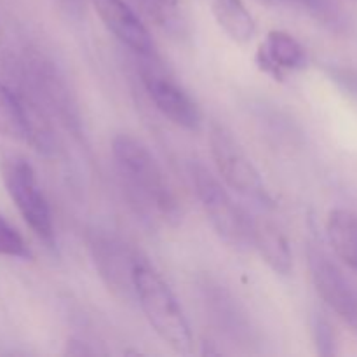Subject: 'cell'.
<instances>
[{
  "instance_id": "20",
  "label": "cell",
  "mask_w": 357,
  "mask_h": 357,
  "mask_svg": "<svg viewBox=\"0 0 357 357\" xmlns=\"http://www.w3.org/2000/svg\"><path fill=\"white\" fill-rule=\"evenodd\" d=\"M70 344L75 345L77 349H73V347H66V354H70V356H93V354H94L93 349L87 347V345L84 344V342L70 340Z\"/></svg>"
},
{
  "instance_id": "7",
  "label": "cell",
  "mask_w": 357,
  "mask_h": 357,
  "mask_svg": "<svg viewBox=\"0 0 357 357\" xmlns=\"http://www.w3.org/2000/svg\"><path fill=\"white\" fill-rule=\"evenodd\" d=\"M307 260H309L310 279L317 295L347 323L357 305V295L352 286L349 284L340 268L319 248L310 246L307 250Z\"/></svg>"
},
{
  "instance_id": "3",
  "label": "cell",
  "mask_w": 357,
  "mask_h": 357,
  "mask_svg": "<svg viewBox=\"0 0 357 357\" xmlns=\"http://www.w3.org/2000/svg\"><path fill=\"white\" fill-rule=\"evenodd\" d=\"M190 178L195 195L215 232L234 248L251 244V220L232 201L222 181L201 162L190 164Z\"/></svg>"
},
{
  "instance_id": "16",
  "label": "cell",
  "mask_w": 357,
  "mask_h": 357,
  "mask_svg": "<svg viewBox=\"0 0 357 357\" xmlns=\"http://www.w3.org/2000/svg\"><path fill=\"white\" fill-rule=\"evenodd\" d=\"M265 2H286L300 7L309 16H312L317 23L326 26L335 33L347 31V20L335 0H265Z\"/></svg>"
},
{
  "instance_id": "2",
  "label": "cell",
  "mask_w": 357,
  "mask_h": 357,
  "mask_svg": "<svg viewBox=\"0 0 357 357\" xmlns=\"http://www.w3.org/2000/svg\"><path fill=\"white\" fill-rule=\"evenodd\" d=\"M112 153L129 187L149 206L166 218H178V202L155 157L139 139L129 135L115 136Z\"/></svg>"
},
{
  "instance_id": "1",
  "label": "cell",
  "mask_w": 357,
  "mask_h": 357,
  "mask_svg": "<svg viewBox=\"0 0 357 357\" xmlns=\"http://www.w3.org/2000/svg\"><path fill=\"white\" fill-rule=\"evenodd\" d=\"M132 286L146 321L160 340L178 354H190L194 349L190 326L176 296L164 279L149 264L136 261Z\"/></svg>"
},
{
  "instance_id": "22",
  "label": "cell",
  "mask_w": 357,
  "mask_h": 357,
  "mask_svg": "<svg viewBox=\"0 0 357 357\" xmlns=\"http://www.w3.org/2000/svg\"><path fill=\"white\" fill-rule=\"evenodd\" d=\"M164 2L171 3V6H176V3H178V0H164Z\"/></svg>"
},
{
  "instance_id": "13",
  "label": "cell",
  "mask_w": 357,
  "mask_h": 357,
  "mask_svg": "<svg viewBox=\"0 0 357 357\" xmlns=\"http://www.w3.org/2000/svg\"><path fill=\"white\" fill-rule=\"evenodd\" d=\"M251 244L260 251L261 258L272 271L281 275L291 272V250L286 236L275 223L264 218L251 220Z\"/></svg>"
},
{
  "instance_id": "12",
  "label": "cell",
  "mask_w": 357,
  "mask_h": 357,
  "mask_svg": "<svg viewBox=\"0 0 357 357\" xmlns=\"http://www.w3.org/2000/svg\"><path fill=\"white\" fill-rule=\"evenodd\" d=\"M202 288V298H204L206 309L211 314V319L215 321L216 326L223 330V333L229 335L230 338L239 342L250 340V326L237 307L236 300L232 298L225 288L213 282L206 281Z\"/></svg>"
},
{
  "instance_id": "21",
  "label": "cell",
  "mask_w": 357,
  "mask_h": 357,
  "mask_svg": "<svg viewBox=\"0 0 357 357\" xmlns=\"http://www.w3.org/2000/svg\"><path fill=\"white\" fill-rule=\"evenodd\" d=\"M347 324H351V326H352V330H354L356 333H357V305H356V310H354V314H352V317H351V319L347 321Z\"/></svg>"
},
{
  "instance_id": "14",
  "label": "cell",
  "mask_w": 357,
  "mask_h": 357,
  "mask_svg": "<svg viewBox=\"0 0 357 357\" xmlns=\"http://www.w3.org/2000/svg\"><path fill=\"white\" fill-rule=\"evenodd\" d=\"M326 234L337 257L357 272V213L344 208L333 209L328 215Z\"/></svg>"
},
{
  "instance_id": "6",
  "label": "cell",
  "mask_w": 357,
  "mask_h": 357,
  "mask_svg": "<svg viewBox=\"0 0 357 357\" xmlns=\"http://www.w3.org/2000/svg\"><path fill=\"white\" fill-rule=\"evenodd\" d=\"M142 77L150 100L164 117L188 131H197L201 128V110L183 87L153 68L143 70Z\"/></svg>"
},
{
  "instance_id": "4",
  "label": "cell",
  "mask_w": 357,
  "mask_h": 357,
  "mask_svg": "<svg viewBox=\"0 0 357 357\" xmlns=\"http://www.w3.org/2000/svg\"><path fill=\"white\" fill-rule=\"evenodd\" d=\"M2 181L14 206L28 223L35 236L44 243L52 244L54 241V227L52 215L42 188L35 176L33 167L23 157H7L2 160Z\"/></svg>"
},
{
  "instance_id": "11",
  "label": "cell",
  "mask_w": 357,
  "mask_h": 357,
  "mask_svg": "<svg viewBox=\"0 0 357 357\" xmlns=\"http://www.w3.org/2000/svg\"><path fill=\"white\" fill-rule=\"evenodd\" d=\"M257 63L265 73L281 80L286 72H295L305 66L307 52L293 35L272 30L258 47Z\"/></svg>"
},
{
  "instance_id": "15",
  "label": "cell",
  "mask_w": 357,
  "mask_h": 357,
  "mask_svg": "<svg viewBox=\"0 0 357 357\" xmlns=\"http://www.w3.org/2000/svg\"><path fill=\"white\" fill-rule=\"evenodd\" d=\"M211 13L218 26L237 44H246L257 33L253 14L243 0H213Z\"/></svg>"
},
{
  "instance_id": "5",
  "label": "cell",
  "mask_w": 357,
  "mask_h": 357,
  "mask_svg": "<svg viewBox=\"0 0 357 357\" xmlns=\"http://www.w3.org/2000/svg\"><path fill=\"white\" fill-rule=\"evenodd\" d=\"M209 146H211V157L215 160L220 176L232 190L244 197L255 199V201H268V194L257 167L253 166L243 146L225 126H211Z\"/></svg>"
},
{
  "instance_id": "9",
  "label": "cell",
  "mask_w": 357,
  "mask_h": 357,
  "mask_svg": "<svg viewBox=\"0 0 357 357\" xmlns=\"http://www.w3.org/2000/svg\"><path fill=\"white\" fill-rule=\"evenodd\" d=\"M105 26L131 51L143 58H152L155 47L149 30L138 14L124 0H91Z\"/></svg>"
},
{
  "instance_id": "19",
  "label": "cell",
  "mask_w": 357,
  "mask_h": 357,
  "mask_svg": "<svg viewBox=\"0 0 357 357\" xmlns=\"http://www.w3.org/2000/svg\"><path fill=\"white\" fill-rule=\"evenodd\" d=\"M335 80H338L342 87L345 91L352 94V96L357 98V73L352 72V70H337L333 73Z\"/></svg>"
},
{
  "instance_id": "18",
  "label": "cell",
  "mask_w": 357,
  "mask_h": 357,
  "mask_svg": "<svg viewBox=\"0 0 357 357\" xmlns=\"http://www.w3.org/2000/svg\"><path fill=\"white\" fill-rule=\"evenodd\" d=\"M312 337L316 351L319 356L330 357L337 354V333L330 321L323 314H314L312 317Z\"/></svg>"
},
{
  "instance_id": "8",
  "label": "cell",
  "mask_w": 357,
  "mask_h": 357,
  "mask_svg": "<svg viewBox=\"0 0 357 357\" xmlns=\"http://www.w3.org/2000/svg\"><path fill=\"white\" fill-rule=\"evenodd\" d=\"M0 135L14 142L30 143L37 150H47L49 135L42 119L16 93L0 82Z\"/></svg>"
},
{
  "instance_id": "10",
  "label": "cell",
  "mask_w": 357,
  "mask_h": 357,
  "mask_svg": "<svg viewBox=\"0 0 357 357\" xmlns=\"http://www.w3.org/2000/svg\"><path fill=\"white\" fill-rule=\"evenodd\" d=\"M89 248L96 268L100 271L101 278L107 281V284L121 295L135 293L132 271H135L138 260L132 258L117 239L103 232H98V230L91 234Z\"/></svg>"
},
{
  "instance_id": "17",
  "label": "cell",
  "mask_w": 357,
  "mask_h": 357,
  "mask_svg": "<svg viewBox=\"0 0 357 357\" xmlns=\"http://www.w3.org/2000/svg\"><path fill=\"white\" fill-rule=\"evenodd\" d=\"M0 257L30 260L31 251L21 234L0 215Z\"/></svg>"
}]
</instances>
